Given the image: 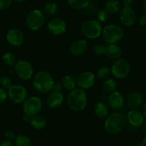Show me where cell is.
I'll list each match as a JSON object with an SVG mask.
<instances>
[{"mask_svg":"<svg viewBox=\"0 0 146 146\" xmlns=\"http://www.w3.org/2000/svg\"><path fill=\"white\" fill-rule=\"evenodd\" d=\"M4 137L6 139L9 140V141H12L14 140L16 138V134L14 131L12 130H7L4 132Z\"/></svg>","mask_w":146,"mask_h":146,"instance_id":"cell-35","label":"cell"},{"mask_svg":"<svg viewBox=\"0 0 146 146\" xmlns=\"http://www.w3.org/2000/svg\"><path fill=\"white\" fill-rule=\"evenodd\" d=\"M143 9H144L145 13L146 14V0H145L144 2H143Z\"/></svg>","mask_w":146,"mask_h":146,"instance_id":"cell-42","label":"cell"},{"mask_svg":"<svg viewBox=\"0 0 146 146\" xmlns=\"http://www.w3.org/2000/svg\"><path fill=\"white\" fill-rule=\"evenodd\" d=\"M14 71L18 77L24 81L30 79L34 73V69L31 63L24 59L17 61L14 65Z\"/></svg>","mask_w":146,"mask_h":146,"instance_id":"cell-10","label":"cell"},{"mask_svg":"<svg viewBox=\"0 0 146 146\" xmlns=\"http://www.w3.org/2000/svg\"><path fill=\"white\" fill-rule=\"evenodd\" d=\"M3 63L4 65L7 66H12L15 65L17 63V58H16L15 55L11 52H7L2 56Z\"/></svg>","mask_w":146,"mask_h":146,"instance_id":"cell-28","label":"cell"},{"mask_svg":"<svg viewBox=\"0 0 146 146\" xmlns=\"http://www.w3.org/2000/svg\"><path fill=\"white\" fill-rule=\"evenodd\" d=\"M102 88L105 92L110 94V93L116 91L117 83L113 78H107V79L104 80V82L102 84Z\"/></svg>","mask_w":146,"mask_h":146,"instance_id":"cell-27","label":"cell"},{"mask_svg":"<svg viewBox=\"0 0 146 146\" xmlns=\"http://www.w3.org/2000/svg\"><path fill=\"white\" fill-rule=\"evenodd\" d=\"M62 86L67 91H72L77 86V80L71 75H66L62 79Z\"/></svg>","mask_w":146,"mask_h":146,"instance_id":"cell-23","label":"cell"},{"mask_svg":"<svg viewBox=\"0 0 146 146\" xmlns=\"http://www.w3.org/2000/svg\"><path fill=\"white\" fill-rule=\"evenodd\" d=\"M45 15L42 11L40 9H33L29 12L26 19L27 27L31 31L40 29L45 22Z\"/></svg>","mask_w":146,"mask_h":146,"instance_id":"cell-6","label":"cell"},{"mask_svg":"<svg viewBox=\"0 0 146 146\" xmlns=\"http://www.w3.org/2000/svg\"><path fill=\"white\" fill-rule=\"evenodd\" d=\"M102 37L106 44H116L123 38L124 30L120 25L110 24L102 29Z\"/></svg>","mask_w":146,"mask_h":146,"instance_id":"cell-4","label":"cell"},{"mask_svg":"<svg viewBox=\"0 0 146 146\" xmlns=\"http://www.w3.org/2000/svg\"><path fill=\"white\" fill-rule=\"evenodd\" d=\"M126 118L127 122H128L132 126L135 128L141 126L145 121L143 113L140 112L137 108L130 110L126 115Z\"/></svg>","mask_w":146,"mask_h":146,"instance_id":"cell-17","label":"cell"},{"mask_svg":"<svg viewBox=\"0 0 146 146\" xmlns=\"http://www.w3.org/2000/svg\"><path fill=\"white\" fill-rule=\"evenodd\" d=\"M7 41L13 47H19L24 43V35L21 30L17 28L10 29L6 36Z\"/></svg>","mask_w":146,"mask_h":146,"instance_id":"cell-13","label":"cell"},{"mask_svg":"<svg viewBox=\"0 0 146 146\" xmlns=\"http://www.w3.org/2000/svg\"><path fill=\"white\" fill-rule=\"evenodd\" d=\"M120 20L125 27H131L136 20V14L130 7H124L120 11Z\"/></svg>","mask_w":146,"mask_h":146,"instance_id":"cell-14","label":"cell"},{"mask_svg":"<svg viewBox=\"0 0 146 146\" xmlns=\"http://www.w3.org/2000/svg\"><path fill=\"white\" fill-rule=\"evenodd\" d=\"M125 104V98L123 94L117 91L110 93L107 97V105L114 110L120 109Z\"/></svg>","mask_w":146,"mask_h":146,"instance_id":"cell-16","label":"cell"},{"mask_svg":"<svg viewBox=\"0 0 146 146\" xmlns=\"http://www.w3.org/2000/svg\"><path fill=\"white\" fill-rule=\"evenodd\" d=\"M12 0H0V11L7 9L11 6Z\"/></svg>","mask_w":146,"mask_h":146,"instance_id":"cell-34","label":"cell"},{"mask_svg":"<svg viewBox=\"0 0 146 146\" xmlns=\"http://www.w3.org/2000/svg\"><path fill=\"white\" fill-rule=\"evenodd\" d=\"M141 146H146V135L144 137V138L143 139V141H142V143L140 144Z\"/></svg>","mask_w":146,"mask_h":146,"instance_id":"cell-41","label":"cell"},{"mask_svg":"<svg viewBox=\"0 0 146 146\" xmlns=\"http://www.w3.org/2000/svg\"><path fill=\"white\" fill-rule=\"evenodd\" d=\"M8 98V93L5 88L1 87L0 88V104L4 102Z\"/></svg>","mask_w":146,"mask_h":146,"instance_id":"cell-36","label":"cell"},{"mask_svg":"<svg viewBox=\"0 0 146 146\" xmlns=\"http://www.w3.org/2000/svg\"><path fill=\"white\" fill-rule=\"evenodd\" d=\"M94 113L96 116L98 118H105L109 113L108 106L103 101H98L94 105Z\"/></svg>","mask_w":146,"mask_h":146,"instance_id":"cell-21","label":"cell"},{"mask_svg":"<svg viewBox=\"0 0 146 146\" xmlns=\"http://www.w3.org/2000/svg\"><path fill=\"white\" fill-rule=\"evenodd\" d=\"M23 111L25 114L31 116L38 115L42 108V101L41 98L36 96L27 97L23 102Z\"/></svg>","mask_w":146,"mask_h":146,"instance_id":"cell-8","label":"cell"},{"mask_svg":"<svg viewBox=\"0 0 146 146\" xmlns=\"http://www.w3.org/2000/svg\"><path fill=\"white\" fill-rule=\"evenodd\" d=\"M109 17H110V13L105 9H102L97 14V20L101 23L105 22L109 19Z\"/></svg>","mask_w":146,"mask_h":146,"instance_id":"cell-32","label":"cell"},{"mask_svg":"<svg viewBox=\"0 0 146 146\" xmlns=\"http://www.w3.org/2000/svg\"><path fill=\"white\" fill-rule=\"evenodd\" d=\"M143 117H144L145 121H146V109L144 110V111H143Z\"/></svg>","mask_w":146,"mask_h":146,"instance_id":"cell-43","label":"cell"},{"mask_svg":"<svg viewBox=\"0 0 146 146\" xmlns=\"http://www.w3.org/2000/svg\"><path fill=\"white\" fill-rule=\"evenodd\" d=\"M15 146H32V141L26 135H19L14 139Z\"/></svg>","mask_w":146,"mask_h":146,"instance_id":"cell-26","label":"cell"},{"mask_svg":"<svg viewBox=\"0 0 146 146\" xmlns=\"http://www.w3.org/2000/svg\"><path fill=\"white\" fill-rule=\"evenodd\" d=\"M106 46V55L111 59L116 60L121 58L123 51L120 46L116 44H107Z\"/></svg>","mask_w":146,"mask_h":146,"instance_id":"cell-20","label":"cell"},{"mask_svg":"<svg viewBox=\"0 0 146 146\" xmlns=\"http://www.w3.org/2000/svg\"><path fill=\"white\" fill-rule=\"evenodd\" d=\"M127 124L126 115L122 113H114L108 115L104 121L106 132L110 135H117L125 129Z\"/></svg>","mask_w":146,"mask_h":146,"instance_id":"cell-2","label":"cell"},{"mask_svg":"<svg viewBox=\"0 0 146 146\" xmlns=\"http://www.w3.org/2000/svg\"><path fill=\"white\" fill-rule=\"evenodd\" d=\"M127 102L128 105L133 108H138L143 103V95L137 91H133L127 96Z\"/></svg>","mask_w":146,"mask_h":146,"instance_id":"cell-19","label":"cell"},{"mask_svg":"<svg viewBox=\"0 0 146 146\" xmlns=\"http://www.w3.org/2000/svg\"><path fill=\"white\" fill-rule=\"evenodd\" d=\"M30 125L36 130H42L47 125V120L44 116L38 114L32 117Z\"/></svg>","mask_w":146,"mask_h":146,"instance_id":"cell-22","label":"cell"},{"mask_svg":"<svg viewBox=\"0 0 146 146\" xmlns=\"http://www.w3.org/2000/svg\"><path fill=\"white\" fill-rule=\"evenodd\" d=\"M88 44L87 41L82 38L77 39L72 43L70 47V53L74 56H81L87 51Z\"/></svg>","mask_w":146,"mask_h":146,"instance_id":"cell-18","label":"cell"},{"mask_svg":"<svg viewBox=\"0 0 146 146\" xmlns=\"http://www.w3.org/2000/svg\"><path fill=\"white\" fill-rule=\"evenodd\" d=\"M0 146H14V145L11 141L5 140V141H3L0 143Z\"/></svg>","mask_w":146,"mask_h":146,"instance_id":"cell-39","label":"cell"},{"mask_svg":"<svg viewBox=\"0 0 146 146\" xmlns=\"http://www.w3.org/2000/svg\"><path fill=\"white\" fill-rule=\"evenodd\" d=\"M139 24L141 27H146V14H142L139 18Z\"/></svg>","mask_w":146,"mask_h":146,"instance_id":"cell-37","label":"cell"},{"mask_svg":"<svg viewBox=\"0 0 146 146\" xmlns=\"http://www.w3.org/2000/svg\"><path fill=\"white\" fill-rule=\"evenodd\" d=\"M143 106H144L145 109H146V102H145V103H144V104H143Z\"/></svg>","mask_w":146,"mask_h":146,"instance_id":"cell-45","label":"cell"},{"mask_svg":"<svg viewBox=\"0 0 146 146\" xmlns=\"http://www.w3.org/2000/svg\"><path fill=\"white\" fill-rule=\"evenodd\" d=\"M140 146H141V145H140Z\"/></svg>","mask_w":146,"mask_h":146,"instance_id":"cell-47","label":"cell"},{"mask_svg":"<svg viewBox=\"0 0 146 146\" xmlns=\"http://www.w3.org/2000/svg\"><path fill=\"white\" fill-rule=\"evenodd\" d=\"M54 80L52 76L47 71H40L34 74L32 85L37 92L47 94L52 91L54 86Z\"/></svg>","mask_w":146,"mask_h":146,"instance_id":"cell-1","label":"cell"},{"mask_svg":"<svg viewBox=\"0 0 146 146\" xmlns=\"http://www.w3.org/2000/svg\"><path fill=\"white\" fill-rule=\"evenodd\" d=\"M77 86L82 89H88L94 85L96 81V76L91 71H84L81 73L76 78Z\"/></svg>","mask_w":146,"mask_h":146,"instance_id":"cell-11","label":"cell"},{"mask_svg":"<svg viewBox=\"0 0 146 146\" xmlns=\"http://www.w3.org/2000/svg\"><path fill=\"white\" fill-rule=\"evenodd\" d=\"M110 74H111L110 68H109L108 67L103 66L97 70V73H96V76L100 80H103L104 81V80L107 79V77L110 76Z\"/></svg>","mask_w":146,"mask_h":146,"instance_id":"cell-30","label":"cell"},{"mask_svg":"<svg viewBox=\"0 0 146 146\" xmlns=\"http://www.w3.org/2000/svg\"><path fill=\"white\" fill-rule=\"evenodd\" d=\"M33 116H31L29 115H27V114L24 113V115L22 118V121H24L25 123H30L31 121V118H32Z\"/></svg>","mask_w":146,"mask_h":146,"instance_id":"cell-38","label":"cell"},{"mask_svg":"<svg viewBox=\"0 0 146 146\" xmlns=\"http://www.w3.org/2000/svg\"><path fill=\"white\" fill-rule=\"evenodd\" d=\"M0 85L2 88L8 90L13 85L12 81L8 76H3L0 78Z\"/></svg>","mask_w":146,"mask_h":146,"instance_id":"cell-31","label":"cell"},{"mask_svg":"<svg viewBox=\"0 0 146 146\" xmlns=\"http://www.w3.org/2000/svg\"><path fill=\"white\" fill-rule=\"evenodd\" d=\"M104 9L110 14H117L121 10V4L117 0H108L105 3Z\"/></svg>","mask_w":146,"mask_h":146,"instance_id":"cell-24","label":"cell"},{"mask_svg":"<svg viewBox=\"0 0 146 146\" xmlns=\"http://www.w3.org/2000/svg\"><path fill=\"white\" fill-rule=\"evenodd\" d=\"M57 10H58V6L53 1L47 2L44 7V11L47 15H54L57 12Z\"/></svg>","mask_w":146,"mask_h":146,"instance_id":"cell-29","label":"cell"},{"mask_svg":"<svg viewBox=\"0 0 146 146\" xmlns=\"http://www.w3.org/2000/svg\"><path fill=\"white\" fill-rule=\"evenodd\" d=\"M14 1H17V2H24V1H27V0H14Z\"/></svg>","mask_w":146,"mask_h":146,"instance_id":"cell-44","label":"cell"},{"mask_svg":"<svg viewBox=\"0 0 146 146\" xmlns=\"http://www.w3.org/2000/svg\"><path fill=\"white\" fill-rule=\"evenodd\" d=\"M122 2H123L124 7H130L131 4H133V0H123Z\"/></svg>","mask_w":146,"mask_h":146,"instance_id":"cell-40","label":"cell"},{"mask_svg":"<svg viewBox=\"0 0 146 146\" xmlns=\"http://www.w3.org/2000/svg\"><path fill=\"white\" fill-rule=\"evenodd\" d=\"M47 29L52 34L60 36L67 31V25L64 20L60 18H54L47 23Z\"/></svg>","mask_w":146,"mask_h":146,"instance_id":"cell-12","label":"cell"},{"mask_svg":"<svg viewBox=\"0 0 146 146\" xmlns=\"http://www.w3.org/2000/svg\"><path fill=\"white\" fill-rule=\"evenodd\" d=\"M64 101V96L62 91L52 90L50 91L47 98V106L50 109H56L60 108Z\"/></svg>","mask_w":146,"mask_h":146,"instance_id":"cell-15","label":"cell"},{"mask_svg":"<svg viewBox=\"0 0 146 146\" xmlns=\"http://www.w3.org/2000/svg\"><path fill=\"white\" fill-rule=\"evenodd\" d=\"M67 2L74 9H83L90 5V0H67Z\"/></svg>","mask_w":146,"mask_h":146,"instance_id":"cell-25","label":"cell"},{"mask_svg":"<svg viewBox=\"0 0 146 146\" xmlns=\"http://www.w3.org/2000/svg\"><path fill=\"white\" fill-rule=\"evenodd\" d=\"M102 25L97 19H89L82 23L81 31L83 35L90 39H96L102 35Z\"/></svg>","mask_w":146,"mask_h":146,"instance_id":"cell-5","label":"cell"},{"mask_svg":"<svg viewBox=\"0 0 146 146\" xmlns=\"http://www.w3.org/2000/svg\"><path fill=\"white\" fill-rule=\"evenodd\" d=\"M87 104V95L84 89L75 88L70 91L67 98L69 108L74 111H81L84 109Z\"/></svg>","mask_w":146,"mask_h":146,"instance_id":"cell-3","label":"cell"},{"mask_svg":"<svg viewBox=\"0 0 146 146\" xmlns=\"http://www.w3.org/2000/svg\"><path fill=\"white\" fill-rule=\"evenodd\" d=\"M93 51L96 55L99 56H103L106 54V46L102 44H97V45L94 46Z\"/></svg>","mask_w":146,"mask_h":146,"instance_id":"cell-33","label":"cell"},{"mask_svg":"<svg viewBox=\"0 0 146 146\" xmlns=\"http://www.w3.org/2000/svg\"><path fill=\"white\" fill-rule=\"evenodd\" d=\"M144 130L146 131V123L144 125Z\"/></svg>","mask_w":146,"mask_h":146,"instance_id":"cell-46","label":"cell"},{"mask_svg":"<svg viewBox=\"0 0 146 146\" xmlns=\"http://www.w3.org/2000/svg\"><path fill=\"white\" fill-rule=\"evenodd\" d=\"M8 97L14 104H21L28 97V91L24 86L12 85L8 90Z\"/></svg>","mask_w":146,"mask_h":146,"instance_id":"cell-9","label":"cell"},{"mask_svg":"<svg viewBox=\"0 0 146 146\" xmlns=\"http://www.w3.org/2000/svg\"><path fill=\"white\" fill-rule=\"evenodd\" d=\"M131 66L125 58H120L116 59L111 66L110 71L113 76L116 78H124L130 74Z\"/></svg>","mask_w":146,"mask_h":146,"instance_id":"cell-7","label":"cell"}]
</instances>
